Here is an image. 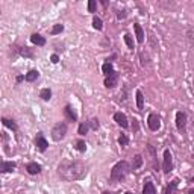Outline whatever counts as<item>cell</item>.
I'll return each mask as SVG.
<instances>
[{
	"instance_id": "obj_23",
	"label": "cell",
	"mask_w": 194,
	"mask_h": 194,
	"mask_svg": "<svg viewBox=\"0 0 194 194\" xmlns=\"http://www.w3.org/2000/svg\"><path fill=\"white\" fill-rule=\"evenodd\" d=\"M141 164H143V156H141V155H137V156H135V161H134V164H132V168L137 170V168L141 167Z\"/></svg>"
},
{
	"instance_id": "obj_16",
	"label": "cell",
	"mask_w": 194,
	"mask_h": 194,
	"mask_svg": "<svg viewBox=\"0 0 194 194\" xmlns=\"http://www.w3.org/2000/svg\"><path fill=\"white\" fill-rule=\"evenodd\" d=\"M177 179H174V181H171L170 182V185L165 188V193L164 194H174V191H176V188H177Z\"/></svg>"
},
{
	"instance_id": "obj_5",
	"label": "cell",
	"mask_w": 194,
	"mask_h": 194,
	"mask_svg": "<svg viewBox=\"0 0 194 194\" xmlns=\"http://www.w3.org/2000/svg\"><path fill=\"white\" fill-rule=\"evenodd\" d=\"M147 125L150 127V130H158L161 127V118L156 114H150L147 118Z\"/></svg>"
},
{
	"instance_id": "obj_24",
	"label": "cell",
	"mask_w": 194,
	"mask_h": 194,
	"mask_svg": "<svg viewBox=\"0 0 194 194\" xmlns=\"http://www.w3.org/2000/svg\"><path fill=\"white\" fill-rule=\"evenodd\" d=\"M74 147H76V150H78V152H80V153H83V152L87 150V144H85V141H78Z\"/></svg>"
},
{
	"instance_id": "obj_18",
	"label": "cell",
	"mask_w": 194,
	"mask_h": 194,
	"mask_svg": "<svg viewBox=\"0 0 194 194\" xmlns=\"http://www.w3.org/2000/svg\"><path fill=\"white\" fill-rule=\"evenodd\" d=\"M102 70H103V74H105V76H109V74L114 71V69H112V64H111V62H105V64H103V67H102Z\"/></svg>"
},
{
	"instance_id": "obj_14",
	"label": "cell",
	"mask_w": 194,
	"mask_h": 194,
	"mask_svg": "<svg viewBox=\"0 0 194 194\" xmlns=\"http://www.w3.org/2000/svg\"><path fill=\"white\" fill-rule=\"evenodd\" d=\"M64 114L67 115V118L71 120V121H76V120H78V115H76V112L73 111V108H71L70 105H67V106L64 108Z\"/></svg>"
},
{
	"instance_id": "obj_35",
	"label": "cell",
	"mask_w": 194,
	"mask_h": 194,
	"mask_svg": "<svg viewBox=\"0 0 194 194\" xmlns=\"http://www.w3.org/2000/svg\"><path fill=\"white\" fill-rule=\"evenodd\" d=\"M187 194H194V190H190V191H188Z\"/></svg>"
},
{
	"instance_id": "obj_2",
	"label": "cell",
	"mask_w": 194,
	"mask_h": 194,
	"mask_svg": "<svg viewBox=\"0 0 194 194\" xmlns=\"http://www.w3.org/2000/svg\"><path fill=\"white\" fill-rule=\"evenodd\" d=\"M130 171V167L126 161H120L118 164H115L114 168L111 170V181L112 182H118L121 179H125L126 174Z\"/></svg>"
},
{
	"instance_id": "obj_36",
	"label": "cell",
	"mask_w": 194,
	"mask_h": 194,
	"mask_svg": "<svg viewBox=\"0 0 194 194\" xmlns=\"http://www.w3.org/2000/svg\"><path fill=\"white\" fill-rule=\"evenodd\" d=\"M125 194H132V193H130V191H127V193H125Z\"/></svg>"
},
{
	"instance_id": "obj_33",
	"label": "cell",
	"mask_w": 194,
	"mask_h": 194,
	"mask_svg": "<svg viewBox=\"0 0 194 194\" xmlns=\"http://www.w3.org/2000/svg\"><path fill=\"white\" fill-rule=\"evenodd\" d=\"M117 17H118V20H121V18H125V17H126V14H125V11L118 12V15H117Z\"/></svg>"
},
{
	"instance_id": "obj_9",
	"label": "cell",
	"mask_w": 194,
	"mask_h": 194,
	"mask_svg": "<svg viewBox=\"0 0 194 194\" xmlns=\"http://www.w3.org/2000/svg\"><path fill=\"white\" fill-rule=\"evenodd\" d=\"M114 120L117 121V125L121 126L123 129H126V127L129 126V123H127V117H126L123 112H117V114L114 115Z\"/></svg>"
},
{
	"instance_id": "obj_7",
	"label": "cell",
	"mask_w": 194,
	"mask_h": 194,
	"mask_svg": "<svg viewBox=\"0 0 194 194\" xmlns=\"http://www.w3.org/2000/svg\"><path fill=\"white\" fill-rule=\"evenodd\" d=\"M117 83H118V73L112 71L109 76H106V79H105V87L106 88H114Z\"/></svg>"
},
{
	"instance_id": "obj_34",
	"label": "cell",
	"mask_w": 194,
	"mask_h": 194,
	"mask_svg": "<svg viewBox=\"0 0 194 194\" xmlns=\"http://www.w3.org/2000/svg\"><path fill=\"white\" fill-rule=\"evenodd\" d=\"M23 79H24L23 76H18V78H17V82H21V80H23Z\"/></svg>"
},
{
	"instance_id": "obj_32",
	"label": "cell",
	"mask_w": 194,
	"mask_h": 194,
	"mask_svg": "<svg viewBox=\"0 0 194 194\" xmlns=\"http://www.w3.org/2000/svg\"><path fill=\"white\" fill-rule=\"evenodd\" d=\"M50 61H52L53 64H56V62H59V56H58V55H52V58H50Z\"/></svg>"
},
{
	"instance_id": "obj_1",
	"label": "cell",
	"mask_w": 194,
	"mask_h": 194,
	"mask_svg": "<svg viewBox=\"0 0 194 194\" xmlns=\"http://www.w3.org/2000/svg\"><path fill=\"white\" fill-rule=\"evenodd\" d=\"M58 173L65 181H78V179H82L87 174V165L80 161L65 159L59 164Z\"/></svg>"
},
{
	"instance_id": "obj_21",
	"label": "cell",
	"mask_w": 194,
	"mask_h": 194,
	"mask_svg": "<svg viewBox=\"0 0 194 194\" xmlns=\"http://www.w3.org/2000/svg\"><path fill=\"white\" fill-rule=\"evenodd\" d=\"M92 26H94V29H97V31H102V29H103L102 18H99V17H94V18H92Z\"/></svg>"
},
{
	"instance_id": "obj_29",
	"label": "cell",
	"mask_w": 194,
	"mask_h": 194,
	"mask_svg": "<svg viewBox=\"0 0 194 194\" xmlns=\"http://www.w3.org/2000/svg\"><path fill=\"white\" fill-rule=\"evenodd\" d=\"M125 43L127 44L129 49H134V41H132V36H130V35H125Z\"/></svg>"
},
{
	"instance_id": "obj_17",
	"label": "cell",
	"mask_w": 194,
	"mask_h": 194,
	"mask_svg": "<svg viewBox=\"0 0 194 194\" xmlns=\"http://www.w3.org/2000/svg\"><path fill=\"white\" fill-rule=\"evenodd\" d=\"M38 76H40V73H38L36 70H31V71L26 74V78H24V79L27 80V82H34V80L38 79Z\"/></svg>"
},
{
	"instance_id": "obj_22",
	"label": "cell",
	"mask_w": 194,
	"mask_h": 194,
	"mask_svg": "<svg viewBox=\"0 0 194 194\" xmlns=\"http://www.w3.org/2000/svg\"><path fill=\"white\" fill-rule=\"evenodd\" d=\"M2 123L6 126V127H9V129H12V130H17V125L12 121V120H9V118H3L2 120Z\"/></svg>"
},
{
	"instance_id": "obj_20",
	"label": "cell",
	"mask_w": 194,
	"mask_h": 194,
	"mask_svg": "<svg viewBox=\"0 0 194 194\" xmlns=\"http://www.w3.org/2000/svg\"><path fill=\"white\" fill-rule=\"evenodd\" d=\"M40 97L47 102V100H50V97H52V91H50L49 88H44V90H41V92H40Z\"/></svg>"
},
{
	"instance_id": "obj_19",
	"label": "cell",
	"mask_w": 194,
	"mask_h": 194,
	"mask_svg": "<svg viewBox=\"0 0 194 194\" xmlns=\"http://www.w3.org/2000/svg\"><path fill=\"white\" fill-rule=\"evenodd\" d=\"M137 106L138 109H143V106H144V96H143V92L141 91H137Z\"/></svg>"
},
{
	"instance_id": "obj_37",
	"label": "cell",
	"mask_w": 194,
	"mask_h": 194,
	"mask_svg": "<svg viewBox=\"0 0 194 194\" xmlns=\"http://www.w3.org/2000/svg\"><path fill=\"white\" fill-rule=\"evenodd\" d=\"M103 194H112V193H103Z\"/></svg>"
},
{
	"instance_id": "obj_8",
	"label": "cell",
	"mask_w": 194,
	"mask_h": 194,
	"mask_svg": "<svg viewBox=\"0 0 194 194\" xmlns=\"http://www.w3.org/2000/svg\"><path fill=\"white\" fill-rule=\"evenodd\" d=\"M14 168H15V162H12V161H0V173L14 171Z\"/></svg>"
},
{
	"instance_id": "obj_10",
	"label": "cell",
	"mask_w": 194,
	"mask_h": 194,
	"mask_svg": "<svg viewBox=\"0 0 194 194\" xmlns=\"http://www.w3.org/2000/svg\"><path fill=\"white\" fill-rule=\"evenodd\" d=\"M35 146L40 149L41 152H44V150L47 149V146H49V144H47L46 138L43 137V134H38V135H36V138H35Z\"/></svg>"
},
{
	"instance_id": "obj_11",
	"label": "cell",
	"mask_w": 194,
	"mask_h": 194,
	"mask_svg": "<svg viewBox=\"0 0 194 194\" xmlns=\"http://www.w3.org/2000/svg\"><path fill=\"white\" fill-rule=\"evenodd\" d=\"M26 170H27L29 174H38V173L41 171V165L36 164V162H31V164H27Z\"/></svg>"
},
{
	"instance_id": "obj_6",
	"label": "cell",
	"mask_w": 194,
	"mask_h": 194,
	"mask_svg": "<svg viewBox=\"0 0 194 194\" xmlns=\"http://www.w3.org/2000/svg\"><path fill=\"white\" fill-rule=\"evenodd\" d=\"M185 126H187V114L183 111H179L176 114V127H177V130L182 132L185 129Z\"/></svg>"
},
{
	"instance_id": "obj_12",
	"label": "cell",
	"mask_w": 194,
	"mask_h": 194,
	"mask_svg": "<svg viewBox=\"0 0 194 194\" xmlns=\"http://www.w3.org/2000/svg\"><path fill=\"white\" fill-rule=\"evenodd\" d=\"M134 29H135V35H137V41L141 44V43L144 41V31H143V27L138 23L134 24Z\"/></svg>"
},
{
	"instance_id": "obj_13",
	"label": "cell",
	"mask_w": 194,
	"mask_h": 194,
	"mask_svg": "<svg viewBox=\"0 0 194 194\" xmlns=\"http://www.w3.org/2000/svg\"><path fill=\"white\" fill-rule=\"evenodd\" d=\"M31 41L34 43L35 46H44L46 44V38L44 36H41L40 34H34L31 36Z\"/></svg>"
},
{
	"instance_id": "obj_31",
	"label": "cell",
	"mask_w": 194,
	"mask_h": 194,
	"mask_svg": "<svg viewBox=\"0 0 194 194\" xmlns=\"http://www.w3.org/2000/svg\"><path fill=\"white\" fill-rule=\"evenodd\" d=\"M21 55H23V56H32V52H29V50H27V47H24L23 50H21Z\"/></svg>"
},
{
	"instance_id": "obj_3",
	"label": "cell",
	"mask_w": 194,
	"mask_h": 194,
	"mask_svg": "<svg viewBox=\"0 0 194 194\" xmlns=\"http://www.w3.org/2000/svg\"><path fill=\"white\" fill-rule=\"evenodd\" d=\"M65 134H67V125L64 121L56 123V125L53 126V129H52V138L55 141H61L62 138L65 137Z\"/></svg>"
},
{
	"instance_id": "obj_28",
	"label": "cell",
	"mask_w": 194,
	"mask_h": 194,
	"mask_svg": "<svg viewBox=\"0 0 194 194\" xmlns=\"http://www.w3.org/2000/svg\"><path fill=\"white\" fill-rule=\"evenodd\" d=\"M62 31H64V26H62V24H55V26H53V29H52V34H53V35L61 34Z\"/></svg>"
},
{
	"instance_id": "obj_15",
	"label": "cell",
	"mask_w": 194,
	"mask_h": 194,
	"mask_svg": "<svg viewBox=\"0 0 194 194\" xmlns=\"http://www.w3.org/2000/svg\"><path fill=\"white\" fill-rule=\"evenodd\" d=\"M143 194H156V190H155V185L152 182H146L144 183V188H143Z\"/></svg>"
},
{
	"instance_id": "obj_26",
	"label": "cell",
	"mask_w": 194,
	"mask_h": 194,
	"mask_svg": "<svg viewBox=\"0 0 194 194\" xmlns=\"http://www.w3.org/2000/svg\"><path fill=\"white\" fill-rule=\"evenodd\" d=\"M127 143H129V140H127V137H126L125 134H121V135L118 137V144L125 147V146H127Z\"/></svg>"
},
{
	"instance_id": "obj_25",
	"label": "cell",
	"mask_w": 194,
	"mask_h": 194,
	"mask_svg": "<svg viewBox=\"0 0 194 194\" xmlns=\"http://www.w3.org/2000/svg\"><path fill=\"white\" fill-rule=\"evenodd\" d=\"M88 129H90V126H88V123H82V125L79 126V135H85L87 132H88Z\"/></svg>"
},
{
	"instance_id": "obj_27",
	"label": "cell",
	"mask_w": 194,
	"mask_h": 194,
	"mask_svg": "<svg viewBox=\"0 0 194 194\" xmlns=\"http://www.w3.org/2000/svg\"><path fill=\"white\" fill-rule=\"evenodd\" d=\"M88 126H90L91 129H94V130H97V129H99V120H97V118H91V120L88 121Z\"/></svg>"
},
{
	"instance_id": "obj_4",
	"label": "cell",
	"mask_w": 194,
	"mask_h": 194,
	"mask_svg": "<svg viewBox=\"0 0 194 194\" xmlns=\"http://www.w3.org/2000/svg\"><path fill=\"white\" fill-rule=\"evenodd\" d=\"M162 170L164 173H170L173 170V158H171L170 150H164V164H162Z\"/></svg>"
},
{
	"instance_id": "obj_30",
	"label": "cell",
	"mask_w": 194,
	"mask_h": 194,
	"mask_svg": "<svg viewBox=\"0 0 194 194\" xmlns=\"http://www.w3.org/2000/svg\"><path fill=\"white\" fill-rule=\"evenodd\" d=\"M96 6H97V5H96V0H90V2H88V11L90 12H96Z\"/></svg>"
}]
</instances>
